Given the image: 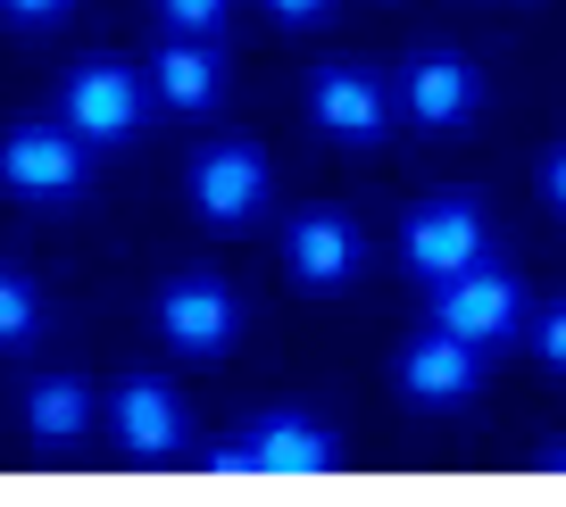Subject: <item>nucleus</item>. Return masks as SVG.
Segmentation results:
<instances>
[{
  "label": "nucleus",
  "instance_id": "nucleus-9",
  "mask_svg": "<svg viewBox=\"0 0 566 507\" xmlns=\"http://www.w3.org/2000/svg\"><path fill=\"white\" fill-rule=\"evenodd\" d=\"M358 266H367V233H358V216L301 209L292 225H283V275L301 283V292H342V283H358Z\"/></svg>",
  "mask_w": 566,
  "mask_h": 507
},
{
  "label": "nucleus",
  "instance_id": "nucleus-17",
  "mask_svg": "<svg viewBox=\"0 0 566 507\" xmlns=\"http://www.w3.org/2000/svg\"><path fill=\"white\" fill-rule=\"evenodd\" d=\"M67 9H75V0H0V18H9V25H25V34H42V25H59V18H67Z\"/></svg>",
  "mask_w": 566,
  "mask_h": 507
},
{
  "label": "nucleus",
  "instance_id": "nucleus-8",
  "mask_svg": "<svg viewBox=\"0 0 566 507\" xmlns=\"http://www.w3.org/2000/svg\"><path fill=\"white\" fill-rule=\"evenodd\" d=\"M391 101H400L408 125H424V134H459V125H475L483 108V67L459 51H424L408 59V75L391 84Z\"/></svg>",
  "mask_w": 566,
  "mask_h": 507
},
{
  "label": "nucleus",
  "instance_id": "nucleus-13",
  "mask_svg": "<svg viewBox=\"0 0 566 507\" xmlns=\"http://www.w3.org/2000/svg\"><path fill=\"white\" fill-rule=\"evenodd\" d=\"M242 441H250V457H259V474H325L334 466V433H325L308 408H259Z\"/></svg>",
  "mask_w": 566,
  "mask_h": 507
},
{
  "label": "nucleus",
  "instance_id": "nucleus-22",
  "mask_svg": "<svg viewBox=\"0 0 566 507\" xmlns=\"http://www.w3.org/2000/svg\"><path fill=\"white\" fill-rule=\"evenodd\" d=\"M542 466H549V474H566V441H558V450H549V457H542Z\"/></svg>",
  "mask_w": 566,
  "mask_h": 507
},
{
  "label": "nucleus",
  "instance_id": "nucleus-12",
  "mask_svg": "<svg viewBox=\"0 0 566 507\" xmlns=\"http://www.w3.org/2000/svg\"><path fill=\"white\" fill-rule=\"evenodd\" d=\"M150 92H159V108H176V117H209V108L226 101V51H217V42H192V34H167L159 59H150Z\"/></svg>",
  "mask_w": 566,
  "mask_h": 507
},
{
  "label": "nucleus",
  "instance_id": "nucleus-16",
  "mask_svg": "<svg viewBox=\"0 0 566 507\" xmlns=\"http://www.w3.org/2000/svg\"><path fill=\"white\" fill-rule=\"evenodd\" d=\"M150 9H159L167 34H192V42H217L233 25V0H150Z\"/></svg>",
  "mask_w": 566,
  "mask_h": 507
},
{
  "label": "nucleus",
  "instance_id": "nucleus-20",
  "mask_svg": "<svg viewBox=\"0 0 566 507\" xmlns=\"http://www.w3.org/2000/svg\"><path fill=\"white\" fill-rule=\"evenodd\" d=\"M542 200H549V209L566 216V141H558V150L542 158Z\"/></svg>",
  "mask_w": 566,
  "mask_h": 507
},
{
  "label": "nucleus",
  "instance_id": "nucleus-18",
  "mask_svg": "<svg viewBox=\"0 0 566 507\" xmlns=\"http://www.w3.org/2000/svg\"><path fill=\"white\" fill-rule=\"evenodd\" d=\"M533 350H542V367H558L566 374V299L542 316V332H533Z\"/></svg>",
  "mask_w": 566,
  "mask_h": 507
},
{
  "label": "nucleus",
  "instance_id": "nucleus-15",
  "mask_svg": "<svg viewBox=\"0 0 566 507\" xmlns=\"http://www.w3.org/2000/svg\"><path fill=\"white\" fill-rule=\"evenodd\" d=\"M34 341H42V292L34 275L0 258V350H34Z\"/></svg>",
  "mask_w": 566,
  "mask_h": 507
},
{
  "label": "nucleus",
  "instance_id": "nucleus-7",
  "mask_svg": "<svg viewBox=\"0 0 566 507\" xmlns=\"http://www.w3.org/2000/svg\"><path fill=\"white\" fill-rule=\"evenodd\" d=\"M391 117H400V101H391V84L375 67H350V59H325L317 75H308V125H317L325 141H384Z\"/></svg>",
  "mask_w": 566,
  "mask_h": 507
},
{
  "label": "nucleus",
  "instance_id": "nucleus-6",
  "mask_svg": "<svg viewBox=\"0 0 566 507\" xmlns=\"http://www.w3.org/2000/svg\"><path fill=\"white\" fill-rule=\"evenodd\" d=\"M433 325H450L459 341H475V350H500V341L525 325V283L500 258H475L467 275L433 283Z\"/></svg>",
  "mask_w": 566,
  "mask_h": 507
},
{
  "label": "nucleus",
  "instance_id": "nucleus-5",
  "mask_svg": "<svg viewBox=\"0 0 566 507\" xmlns=\"http://www.w3.org/2000/svg\"><path fill=\"white\" fill-rule=\"evenodd\" d=\"M184 192H192L200 225L242 233L250 216L266 209V150L259 141H200L192 167H184Z\"/></svg>",
  "mask_w": 566,
  "mask_h": 507
},
{
  "label": "nucleus",
  "instance_id": "nucleus-21",
  "mask_svg": "<svg viewBox=\"0 0 566 507\" xmlns=\"http://www.w3.org/2000/svg\"><path fill=\"white\" fill-rule=\"evenodd\" d=\"M209 474H259V457H250V441H226V450H209Z\"/></svg>",
  "mask_w": 566,
  "mask_h": 507
},
{
  "label": "nucleus",
  "instance_id": "nucleus-1",
  "mask_svg": "<svg viewBox=\"0 0 566 507\" xmlns=\"http://www.w3.org/2000/svg\"><path fill=\"white\" fill-rule=\"evenodd\" d=\"M92 183V141L67 117H18L0 134V192L34 200V209H67Z\"/></svg>",
  "mask_w": 566,
  "mask_h": 507
},
{
  "label": "nucleus",
  "instance_id": "nucleus-2",
  "mask_svg": "<svg viewBox=\"0 0 566 507\" xmlns=\"http://www.w3.org/2000/svg\"><path fill=\"white\" fill-rule=\"evenodd\" d=\"M150 108H159V92H150V75L125 67V59H75L67 84H59V117H67L92 150H125V141L150 125Z\"/></svg>",
  "mask_w": 566,
  "mask_h": 507
},
{
  "label": "nucleus",
  "instance_id": "nucleus-11",
  "mask_svg": "<svg viewBox=\"0 0 566 507\" xmlns=\"http://www.w3.org/2000/svg\"><path fill=\"white\" fill-rule=\"evenodd\" d=\"M108 433H117L125 457L159 466V457L184 450V400L159 383V374H125V383L108 391Z\"/></svg>",
  "mask_w": 566,
  "mask_h": 507
},
{
  "label": "nucleus",
  "instance_id": "nucleus-19",
  "mask_svg": "<svg viewBox=\"0 0 566 507\" xmlns=\"http://www.w3.org/2000/svg\"><path fill=\"white\" fill-rule=\"evenodd\" d=\"M266 18L275 25H317V18H334V0H266Z\"/></svg>",
  "mask_w": 566,
  "mask_h": 507
},
{
  "label": "nucleus",
  "instance_id": "nucleus-3",
  "mask_svg": "<svg viewBox=\"0 0 566 507\" xmlns=\"http://www.w3.org/2000/svg\"><path fill=\"white\" fill-rule=\"evenodd\" d=\"M400 258H408V275H417L424 292L450 283V275H467L475 258H492V216H483V200L475 192L417 200V209L400 216Z\"/></svg>",
  "mask_w": 566,
  "mask_h": 507
},
{
  "label": "nucleus",
  "instance_id": "nucleus-4",
  "mask_svg": "<svg viewBox=\"0 0 566 507\" xmlns=\"http://www.w3.org/2000/svg\"><path fill=\"white\" fill-rule=\"evenodd\" d=\"M150 325H159V341L176 358H226L233 341H242V292H233L226 275H209V266H192V275L159 283Z\"/></svg>",
  "mask_w": 566,
  "mask_h": 507
},
{
  "label": "nucleus",
  "instance_id": "nucleus-10",
  "mask_svg": "<svg viewBox=\"0 0 566 507\" xmlns=\"http://www.w3.org/2000/svg\"><path fill=\"white\" fill-rule=\"evenodd\" d=\"M400 391L417 408H467L483 391V350L459 341L450 325H424L417 341L400 350Z\"/></svg>",
  "mask_w": 566,
  "mask_h": 507
},
{
  "label": "nucleus",
  "instance_id": "nucleus-14",
  "mask_svg": "<svg viewBox=\"0 0 566 507\" xmlns=\"http://www.w3.org/2000/svg\"><path fill=\"white\" fill-rule=\"evenodd\" d=\"M25 433L42 441V450H75V441L92 433V383L84 374H42V383H25Z\"/></svg>",
  "mask_w": 566,
  "mask_h": 507
}]
</instances>
